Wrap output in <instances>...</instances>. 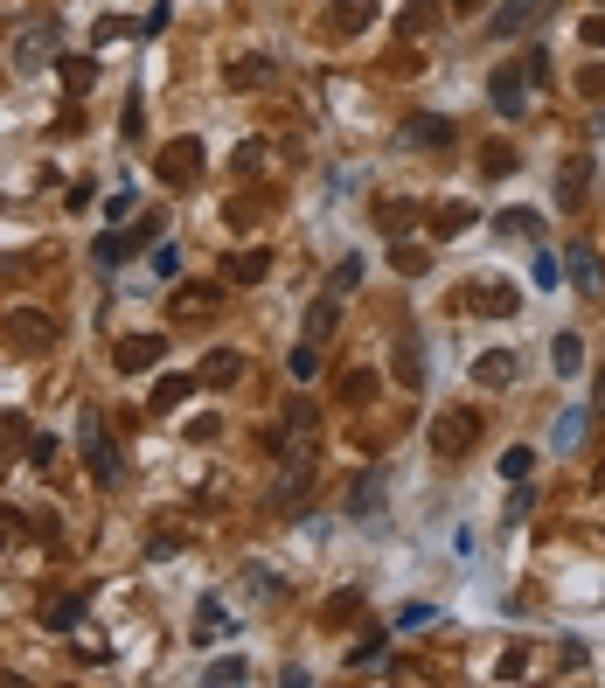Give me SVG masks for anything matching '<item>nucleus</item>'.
Masks as SVG:
<instances>
[{
    "label": "nucleus",
    "mask_w": 605,
    "mask_h": 688,
    "mask_svg": "<svg viewBox=\"0 0 605 688\" xmlns=\"http://www.w3.org/2000/svg\"><path fill=\"white\" fill-rule=\"evenodd\" d=\"M306 487H313V445L293 438V445L279 452V473H272V494H265V501H272L279 515H293V508L306 501Z\"/></svg>",
    "instance_id": "obj_1"
},
{
    "label": "nucleus",
    "mask_w": 605,
    "mask_h": 688,
    "mask_svg": "<svg viewBox=\"0 0 605 688\" xmlns=\"http://www.w3.org/2000/svg\"><path fill=\"white\" fill-rule=\"evenodd\" d=\"M473 438H480V411H473V404H453V411L432 417V452H439V459H466Z\"/></svg>",
    "instance_id": "obj_2"
},
{
    "label": "nucleus",
    "mask_w": 605,
    "mask_h": 688,
    "mask_svg": "<svg viewBox=\"0 0 605 688\" xmlns=\"http://www.w3.org/2000/svg\"><path fill=\"white\" fill-rule=\"evenodd\" d=\"M529 84H536V77H529L522 56H515V63H494V77H487L494 112H501V119H522V112H529Z\"/></svg>",
    "instance_id": "obj_3"
},
{
    "label": "nucleus",
    "mask_w": 605,
    "mask_h": 688,
    "mask_svg": "<svg viewBox=\"0 0 605 688\" xmlns=\"http://www.w3.org/2000/svg\"><path fill=\"white\" fill-rule=\"evenodd\" d=\"M7 348H14V355H49V348H56V320H49L42 306H14V313H7Z\"/></svg>",
    "instance_id": "obj_4"
},
{
    "label": "nucleus",
    "mask_w": 605,
    "mask_h": 688,
    "mask_svg": "<svg viewBox=\"0 0 605 688\" xmlns=\"http://www.w3.org/2000/svg\"><path fill=\"white\" fill-rule=\"evenodd\" d=\"M153 174H160V188H195L202 181V139H167L160 146V160H153Z\"/></svg>",
    "instance_id": "obj_5"
},
{
    "label": "nucleus",
    "mask_w": 605,
    "mask_h": 688,
    "mask_svg": "<svg viewBox=\"0 0 605 688\" xmlns=\"http://www.w3.org/2000/svg\"><path fill=\"white\" fill-rule=\"evenodd\" d=\"M390 383H397V390H425V341H418L411 327L390 341Z\"/></svg>",
    "instance_id": "obj_6"
},
{
    "label": "nucleus",
    "mask_w": 605,
    "mask_h": 688,
    "mask_svg": "<svg viewBox=\"0 0 605 688\" xmlns=\"http://www.w3.org/2000/svg\"><path fill=\"white\" fill-rule=\"evenodd\" d=\"M223 313V285H174L167 292V320H209Z\"/></svg>",
    "instance_id": "obj_7"
},
{
    "label": "nucleus",
    "mask_w": 605,
    "mask_h": 688,
    "mask_svg": "<svg viewBox=\"0 0 605 688\" xmlns=\"http://www.w3.org/2000/svg\"><path fill=\"white\" fill-rule=\"evenodd\" d=\"M153 230H160V223H133V230H126V237H98V244H91V265H98V272H112V265H119V258H133V251H147L153 244Z\"/></svg>",
    "instance_id": "obj_8"
},
{
    "label": "nucleus",
    "mask_w": 605,
    "mask_h": 688,
    "mask_svg": "<svg viewBox=\"0 0 605 688\" xmlns=\"http://www.w3.org/2000/svg\"><path fill=\"white\" fill-rule=\"evenodd\" d=\"M195 383H202V390H230V383H244V355H237V348H209L202 369H195Z\"/></svg>",
    "instance_id": "obj_9"
},
{
    "label": "nucleus",
    "mask_w": 605,
    "mask_h": 688,
    "mask_svg": "<svg viewBox=\"0 0 605 688\" xmlns=\"http://www.w3.org/2000/svg\"><path fill=\"white\" fill-rule=\"evenodd\" d=\"M112 362H119V376H147L153 362H160V334H126L112 348Z\"/></svg>",
    "instance_id": "obj_10"
},
{
    "label": "nucleus",
    "mask_w": 605,
    "mask_h": 688,
    "mask_svg": "<svg viewBox=\"0 0 605 688\" xmlns=\"http://www.w3.org/2000/svg\"><path fill=\"white\" fill-rule=\"evenodd\" d=\"M585 195H592V160H585V153H571V160L557 167V209H578Z\"/></svg>",
    "instance_id": "obj_11"
},
{
    "label": "nucleus",
    "mask_w": 605,
    "mask_h": 688,
    "mask_svg": "<svg viewBox=\"0 0 605 688\" xmlns=\"http://www.w3.org/2000/svg\"><path fill=\"white\" fill-rule=\"evenodd\" d=\"M418 216H425V209H418V202H404V195H390V202H376V230H383L390 244H404Z\"/></svg>",
    "instance_id": "obj_12"
},
{
    "label": "nucleus",
    "mask_w": 605,
    "mask_h": 688,
    "mask_svg": "<svg viewBox=\"0 0 605 688\" xmlns=\"http://www.w3.org/2000/svg\"><path fill=\"white\" fill-rule=\"evenodd\" d=\"M557 0H508V7H494V42H508V35H522L536 14H550Z\"/></svg>",
    "instance_id": "obj_13"
},
{
    "label": "nucleus",
    "mask_w": 605,
    "mask_h": 688,
    "mask_svg": "<svg viewBox=\"0 0 605 688\" xmlns=\"http://www.w3.org/2000/svg\"><path fill=\"white\" fill-rule=\"evenodd\" d=\"M473 216H480L473 202H446V209H432V216H425V230L446 244V237H466V230H473Z\"/></svg>",
    "instance_id": "obj_14"
},
{
    "label": "nucleus",
    "mask_w": 605,
    "mask_h": 688,
    "mask_svg": "<svg viewBox=\"0 0 605 688\" xmlns=\"http://www.w3.org/2000/svg\"><path fill=\"white\" fill-rule=\"evenodd\" d=\"M459 306H480V313H515V306H522V292L494 278V285H473V292H459Z\"/></svg>",
    "instance_id": "obj_15"
},
{
    "label": "nucleus",
    "mask_w": 605,
    "mask_h": 688,
    "mask_svg": "<svg viewBox=\"0 0 605 688\" xmlns=\"http://www.w3.org/2000/svg\"><path fill=\"white\" fill-rule=\"evenodd\" d=\"M376 7H383V0H334L327 28H334V35H362V28L376 21Z\"/></svg>",
    "instance_id": "obj_16"
},
{
    "label": "nucleus",
    "mask_w": 605,
    "mask_h": 688,
    "mask_svg": "<svg viewBox=\"0 0 605 688\" xmlns=\"http://www.w3.org/2000/svg\"><path fill=\"white\" fill-rule=\"evenodd\" d=\"M223 77H230V91H251V84H265V77H272V49H251V56H237Z\"/></svg>",
    "instance_id": "obj_17"
},
{
    "label": "nucleus",
    "mask_w": 605,
    "mask_h": 688,
    "mask_svg": "<svg viewBox=\"0 0 605 688\" xmlns=\"http://www.w3.org/2000/svg\"><path fill=\"white\" fill-rule=\"evenodd\" d=\"M473 383H480V390H508V383H515V355H508V348L480 355V362H473Z\"/></svg>",
    "instance_id": "obj_18"
},
{
    "label": "nucleus",
    "mask_w": 605,
    "mask_h": 688,
    "mask_svg": "<svg viewBox=\"0 0 605 688\" xmlns=\"http://www.w3.org/2000/svg\"><path fill=\"white\" fill-rule=\"evenodd\" d=\"M404 139H411V146H439V153H446V146H453V119H439V112H418V119L404 126Z\"/></svg>",
    "instance_id": "obj_19"
},
{
    "label": "nucleus",
    "mask_w": 605,
    "mask_h": 688,
    "mask_svg": "<svg viewBox=\"0 0 605 688\" xmlns=\"http://www.w3.org/2000/svg\"><path fill=\"white\" fill-rule=\"evenodd\" d=\"M56 77H63V91H70V98H84V91L98 84V56H63V63H56Z\"/></svg>",
    "instance_id": "obj_20"
},
{
    "label": "nucleus",
    "mask_w": 605,
    "mask_h": 688,
    "mask_svg": "<svg viewBox=\"0 0 605 688\" xmlns=\"http://www.w3.org/2000/svg\"><path fill=\"white\" fill-rule=\"evenodd\" d=\"M195 390H202L195 376H160V383H153V411H160V417H167V411H181V404H188Z\"/></svg>",
    "instance_id": "obj_21"
},
{
    "label": "nucleus",
    "mask_w": 605,
    "mask_h": 688,
    "mask_svg": "<svg viewBox=\"0 0 605 688\" xmlns=\"http://www.w3.org/2000/svg\"><path fill=\"white\" fill-rule=\"evenodd\" d=\"M223 272L237 278V285H258V278L272 272V251H265V244H251V251H237V258H230Z\"/></svg>",
    "instance_id": "obj_22"
},
{
    "label": "nucleus",
    "mask_w": 605,
    "mask_h": 688,
    "mask_svg": "<svg viewBox=\"0 0 605 688\" xmlns=\"http://www.w3.org/2000/svg\"><path fill=\"white\" fill-rule=\"evenodd\" d=\"M515 167H522V160H515L508 139H487V146H480V174H487V181H508Z\"/></svg>",
    "instance_id": "obj_23"
},
{
    "label": "nucleus",
    "mask_w": 605,
    "mask_h": 688,
    "mask_svg": "<svg viewBox=\"0 0 605 688\" xmlns=\"http://www.w3.org/2000/svg\"><path fill=\"white\" fill-rule=\"evenodd\" d=\"M35 619H42V633H70L84 612H77V598H42V605H35Z\"/></svg>",
    "instance_id": "obj_24"
},
{
    "label": "nucleus",
    "mask_w": 605,
    "mask_h": 688,
    "mask_svg": "<svg viewBox=\"0 0 605 688\" xmlns=\"http://www.w3.org/2000/svg\"><path fill=\"white\" fill-rule=\"evenodd\" d=\"M376 383H383L376 369H348V376H341V404H348V411H362V404L376 397Z\"/></svg>",
    "instance_id": "obj_25"
},
{
    "label": "nucleus",
    "mask_w": 605,
    "mask_h": 688,
    "mask_svg": "<svg viewBox=\"0 0 605 688\" xmlns=\"http://www.w3.org/2000/svg\"><path fill=\"white\" fill-rule=\"evenodd\" d=\"M84 438H91V480H112V473H119L112 438H98V424H91V417H84Z\"/></svg>",
    "instance_id": "obj_26"
},
{
    "label": "nucleus",
    "mask_w": 605,
    "mask_h": 688,
    "mask_svg": "<svg viewBox=\"0 0 605 688\" xmlns=\"http://www.w3.org/2000/svg\"><path fill=\"white\" fill-rule=\"evenodd\" d=\"M439 21V0H404V14H397V35L411 42V35H425Z\"/></svg>",
    "instance_id": "obj_27"
},
{
    "label": "nucleus",
    "mask_w": 605,
    "mask_h": 688,
    "mask_svg": "<svg viewBox=\"0 0 605 688\" xmlns=\"http://www.w3.org/2000/svg\"><path fill=\"white\" fill-rule=\"evenodd\" d=\"M571 272H578V285H585L592 299L605 292V272H599V251H592V244H578V251H571Z\"/></svg>",
    "instance_id": "obj_28"
},
{
    "label": "nucleus",
    "mask_w": 605,
    "mask_h": 688,
    "mask_svg": "<svg viewBox=\"0 0 605 688\" xmlns=\"http://www.w3.org/2000/svg\"><path fill=\"white\" fill-rule=\"evenodd\" d=\"M334 327H341V299H313V306H306V334H313V341H327Z\"/></svg>",
    "instance_id": "obj_29"
},
{
    "label": "nucleus",
    "mask_w": 605,
    "mask_h": 688,
    "mask_svg": "<svg viewBox=\"0 0 605 688\" xmlns=\"http://www.w3.org/2000/svg\"><path fill=\"white\" fill-rule=\"evenodd\" d=\"M550 362H557V376H578V369H585V341H578V334H557Z\"/></svg>",
    "instance_id": "obj_30"
},
{
    "label": "nucleus",
    "mask_w": 605,
    "mask_h": 688,
    "mask_svg": "<svg viewBox=\"0 0 605 688\" xmlns=\"http://www.w3.org/2000/svg\"><path fill=\"white\" fill-rule=\"evenodd\" d=\"M265 209H272V195H237V202H230V223L251 230V223H265Z\"/></svg>",
    "instance_id": "obj_31"
},
{
    "label": "nucleus",
    "mask_w": 605,
    "mask_h": 688,
    "mask_svg": "<svg viewBox=\"0 0 605 688\" xmlns=\"http://www.w3.org/2000/svg\"><path fill=\"white\" fill-rule=\"evenodd\" d=\"M536 473V445H508L501 452V480H529Z\"/></svg>",
    "instance_id": "obj_32"
},
{
    "label": "nucleus",
    "mask_w": 605,
    "mask_h": 688,
    "mask_svg": "<svg viewBox=\"0 0 605 688\" xmlns=\"http://www.w3.org/2000/svg\"><path fill=\"white\" fill-rule=\"evenodd\" d=\"M376 501H383V480H376V473H362V480H355V494H348V515H376Z\"/></svg>",
    "instance_id": "obj_33"
},
{
    "label": "nucleus",
    "mask_w": 605,
    "mask_h": 688,
    "mask_svg": "<svg viewBox=\"0 0 605 688\" xmlns=\"http://www.w3.org/2000/svg\"><path fill=\"white\" fill-rule=\"evenodd\" d=\"M320 619H327V626H355V619H362V598H355V591H334Z\"/></svg>",
    "instance_id": "obj_34"
},
{
    "label": "nucleus",
    "mask_w": 605,
    "mask_h": 688,
    "mask_svg": "<svg viewBox=\"0 0 605 688\" xmlns=\"http://www.w3.org/2000/svg\"><path fill=\"white\" fill-rule=\"evenodd\" d=\"M390 265H397V272H404V278H418V272H425V265H432V258H425L418 244H397V251H390Z\"/></svg>",
    "instance_id": "obj_35"
},
{
    "label": "nucleus",
    "mask_w": 605,
    "mask_h": 688,
    "mask_svg": "<svg viewBox=\"0 0 605 688\" xmlns=\"http://www.w3.org/2000/svg\"><path fill=\"white\" fill-rule=\"evenodd\" d=\"M244 675H251L244 661H209V668H202V682H209V688H216V682L230 688V682H244Z\"/></svg>",
    "instance_id": "obj_36"
},
{
    "label": "nucleus",
    "mask_w": 605,
    "mask_h": 688,
    "mask_svg": "<svg viewBox=\"0 0 605 688\" xmlns=\"http://www.w3.org/2000/svg\"><path fill=\"white\" fill-rule=\"evenodd\" d=\"M376 654H383V633H376V626H369V633H362V640H355V654H348V661H355V668H376Z\"/></svg>",
    "instance_id": "obj_37"
},
{
    "label": "nucleus",
    "mask_w": 605,
    "mask_h": 688,
    "mask_svg": "<svg viewBox=\"0 0 605 688\" xmlns=\"http://www.w3.org/2000/svg\"><path fill=\"white\" fill-rule=\"evenodd\" d=\"M258 167H265V139H244L237 146V174H258Z\"/></svg>",
    "instance_id": "obj_38"
},
{
    "label": "nucleus",
    "mask_w": 605,
    "mask_h": 688,
    "mask_svg": "<svg viewBox=\"0 0 605 688\" xmlns=\"http://www.w3.org/2000/svg\"><path fill=\"white\" fill-rule=\"evenodd\" d=\"M501 230H508V237H536V209H508Z\"/></svg>",
    "instance_id": "obj_39"
},
{
    "label": "nucleus",
    "mask_w": 605,
    "mask_h": 688,
    "mask_svg": "<svg viewBox=\"0 0 605 688\" xmlns=\"http://www.w3.org/2000/svg\"><path fill=\"white\" fill-rule=\"evenodd\" d=\"M216 438H223V417H195L188 424V445H216Z\"/></svg>",
    "instance_id": "obj_40"
},
{
    "label": "nucleus",
    "mask_w": 605,
    "mask_h": 688,
    "mask_svg": "<svg viewBox=\"0 0 605 688\" xmlns=\"http://www.w3.org/2000/svg\"><path fill=\"white\" fill-rule=\"evenodd\" d=\"M494 675H501V682H522V675H529V654H522V647H508V654H501V668H494Z\"/></svg>",
    "instance_id": "obj_41"
},
{
    "label": "nucleus",
    "mask_w": 605,
    "mask_h": 688,
    "mask_svg": "<svg viewBox=\"0 0 605 688\" xmlns=\"http://www.w3.org/2000/svg\"><path fill=\"white\" fill-rule=\"evenodd\" d=\"M119 133H126V139H147V112H140V98L119 112Z\"/></svg>",
    "instance_id": "obj_42"
},
{
    "label": "nucleus",
    "mask_w": 605,
    "mask_h": 688,
    "mask_svg": "<svg viewBox=\"0 0 605 688\" xmlns=\"http://www.w3.org/2000/svg\"><path fill=\"white\" fill-rule=\"evenodd\" d=\"M355 285H362V258H341L334 265V292H355Z\"/></svg>",
    "instance_id": "obj_43"
},
{
    "label": "nucleus",
    "mask_w": 605,
    "mask_h": 688,
    "mask_svg": "<svg viewBox=\"0 0 605 688\" xmlns=\"http://www.w3.org/2000/svg\"><path fill=\"white\" fill-rule=\"evenodd\" d=\"M536 285H543V292H557V285H564V265H557V258H550V251H543V258H536Z\"/></svg>",
    "instance_id": "obj_44"
},
{
    "label": "nucleus",
    "mask_w": 605,
    "mask_h": 688,
    "mask_svg": "<svg viewBox=\"0 0 605 688\" xmlns=\"http://www.w3.org/2000/svg\"><path fill=\"white\" fill-rule=\"evenodd\" d=\"M223 626H230V619H223V612H216V605H209V612H202V619H195V640H216V633H223Z\"/></svg>",
    "instance_id": "obj_45"
},
{
    "label": "nucleus",
    "mask_w": 605,
    "mask_h": 688,
    "mask_svg": "<svg viewBox=\"0 0 605 688\" xmlns=\"http://www.w3.org/2000/svg\"><path fill=\"white\" fill-rule=\"evenodd\" d=\"M56 452H63L56 438H35V445H28V459H35V466H56Z\"/></svg>",
    "instance_id": "obj_46"
},
{
    "label": "nucleus",
    "mask_w": 605,
    "mask_h": 688,
    "mask_svg": "<svg viewBox=\"0 0 605 688\" xmlns=\"http://www.w3.org/2000/svg\"><path fill=\"white\" fill-rule=\"evenodd\" d=\"M578 91H585V98H605V70H599V63H592V70L578 77Z\"/></svg>",
    "instance_id": "obj_47"
},
{
    "label": "nucleus",
    "mask_w": 605,
    "mask_h": 688,
    "mask_svg": "<svg viewBox=\"0 0 605 688\" xmlns=\"http://www.w3.org/2000/svg\"><path fill=\"white\" fill-rule=\"evenodd\" d=\"M313 369H320V355H313V348H293V376H300V383H306Z\"/></svg>",
    "instance_id": "obj_48"
},
{
    "label": "nucleus",
    "mask_w": 605,
    "mask_h": 688,
    "mask_svg": "<svg viewBox=\"0 0 605 688\" xmlns=\"http://www.w3.org/2000/svg\"><path fill=\"white\" fill-rule=\"evenodd\" d=\"M578 35H585V49H605V14H592V21H585Z\"/></svg>",
    "instance_id": "obj_49"
},
{
    "label": "nucleus",
    "mask_w": 605,
    "mask_h": 688,
    "mask_svg": "<svg viewBox=\"0 0 605 688\" xmlns=\"http://www.w3.org/2000/svg\"><path fill=\"white\" fill-rule=\"evenodd\" d=\"M14 536H21V515H0V550H7Z\"/></svg>",
    "instance_id": "obj_50"
},
{
    "label": "nucleus",
    "mask_w": 605,
    "mask_h": 688,
    "mask_svg": "<svg viewBox=\"0 0 605 688\" xmlns=\"http://www.w3.org/2000/svg\"><path fill=\"white\" fill-rule=\"evenodd\" d=\"M446 7H453V14H480L487 0H446Z\"/></svg>",
    "instance_id": "obj_51"
},
{
    "label": "nucleus",
    "mask_w": 605,
    "mask_h": 688,
    "mask_svg": "<svg viewBox=\"0 0 605 688\" xmlns=\"http://www.w3.org/2000/svg\"><path fill=\"white\" fill-rule=\"evenodd\" d=\"M592 487H599V494H605V466H599V480H592Z\"/></svg>",
    "instance_id": "obj_52"
},
{
    "label": "nucleus",
    "mask_w": 605,
    "mask_h": 688,
    "mask_svg": "<svg viewBox=\"0 0 605 688\" xmlns=\"http://www.w3.org/2000/svg\"><path fill=\"white\" fill-rule=\"evenodd\" d=\"M599 397H605V376H599Z\"/></svg>",
    "instance_id": "obj_53"
}]
</instances>
